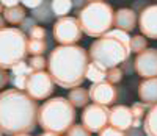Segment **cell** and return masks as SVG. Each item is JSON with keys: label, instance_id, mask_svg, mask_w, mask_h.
<instances>
[{"label": "cell", "instance_id": "6da1fadb", "mask_svg": "<svg viewBox=\"0 0 157 136\" xmlns=\"http://www.w3.org/2000/svg\"><path fill=\"white\" fill-rule=\"evenodd\" d=\"M38 103L25 92L6 89L0 92V131L8 136L29 134L38 124Z\"/></svg>", "mask_w": 157, "mask_h": 136}, {"label": "cell", "instance_id": "d590c367", "mask_svg": "<svg viewBox=\"0 0 157 136\" xmlns=\"http://www.w3.org/2000/svg\"><path fill=\"white\" fill-rule=\"evenodd\" d=\"M5 28V19L2 17V16H0V31H2Z\"/></svg>", "mask_w": 157, "mask_h": 136}, {"label": "cell", "instance_id": "277c9868", "mask_svg": "<svg viewBox=\"0 0 157 136\" xmlns=\"http://www.w3.org/2000/svg\"><path fill=\"white\" fill-rule=\"evenodd\" d=\"M113 8L107 2L91 0L80 8L77 20L82 33L91 38H102L113 27Z\"/></svg>", "mask_w": 157, "mask_h": 136}, {"label": "cell", "instance_id": "7c38bea8", "mask_svg": "<svg viewBox=\"0 0 157 136\" xmlns=\"http://www.w3.org/2000/svg\"><path fill=\"white\" fill-rule=\"evenodd\" d=\"M134 116L130 113V108L126 105H115L110 110V119L109 124L113 128H118L121 131L132 130L134 127Z\"/></svg>", "mask_w": 157, "mask_h": 136}, {"label": "cell", "instance_id": "7402d4cb", "mask_svg": "<svg viewBox=\"0 0 157 136\" xmlns=\"http://www.w3.org/2000/svg\"><path fill=\"white\" fill-rule=\"evenodd\" d=\"M72 3L74 2H71V0H54V2H50V8L54 16H58L60 19V17H66V14L72 8Z\"/></svg>", "mask_w": 157, "mask_h": 136}, {"label": "cell", "instance_id": "5bb4252c", "mask_svg": "<svg viewBox=\"0 0 157 136\" xmlns=\"http://www.w3.org/2000/svg\"><path fill=\"white\" fill-rule=\"evenodd\" d=\"M113 25L116 27V30L129 35V31H132L137 27V13L130 8H120L115 11Z\"/></svg>", "mask_w": 157, "mask_h": 136}, {"label": "cell", "instance_id": "ffe728a7", "mask_svg": "<svg viewBox=\"0 0 157 136\" xmlns=\"http://www.w3.org/2000/svg\"><path fill=\"white\" fill-rule=\"evenodd\" d=\"M32 17L38 22H50L52 17H54V13H52L50 8V2H43L41 6H38L36 9L32 11Z\"/></svg>", "mask_w": 157, "mask_h": 136}, {"label": "cell", "instance_id": "44dd1931", "mask_svg": "<svg viewBox=\"0 0 157 136\" xmlns=\"http://www.w3.org/2000/svg\"><path fill=\"white\" fill-rule=\"evenodd\" d=\"M47 50L46 39H27V55L32 57H43Z\"/></svg>", "mask_w": 157, "mask_h": 136}, {"label": "cell", "instance_id": "8992f818", "mask_svg": "<svg viewBox=\"0 0 157 136\" xmlns=\"http://www.w3.org/2000/svg\"><path fill=\"white\" fill-rule=\"evenodd\" d=\"M27 35L21 28L5 27L0 31V67L13 69L16 64L25 61L27 57Z\"/></svg>", "mask_w": 157, "mask_h": 136}, {"label": "cell", "instance_id": "d6986e66", "mask_svg": "<svg viewBox=\"0 0 157 136\" xmlns=\"http://www.w3.org/2000/svg\"><path fill=\"white\" fill-rule=\"evenodd\" d=\"M107 77V69H104V67L98 66L96 63H91L88 64L86 67V74H85V80L88 78L90 81H93V83H99V81H104Z\"/></svg>", "mask_w": 157, "mask_h": 136}, {"label": "cell", "instance_id": "9c48e42d", "mask_svg": "<svg viewBox=\"0 0 157 136\" xmlns=\"http://www.w3.org/2000/svg\"><path fill=\"white\" fill-rule=\"evenodd\" d=\"M110 108L96 103H90L83 108L82 113V125L90 133H99L105 127H109Z\"/></svg>", "mask_w": 157, "mask_h": 136}, {"label": "cell", "instance_id": "cb8c5ba5", "mask_svg": "<svg viewBox=\"0 0 157 136\" xmlns=\"http://www.w3.org/2000/svg\"><path fill=\"white\" fill-rule=\"evenodd\" d=\"M27 64L33 72H43L47 67V60L44 57H32Z\"/></svg>", "mask_w": 157, "mask_h": 136}, {"label": "cell", "instance_id": "83f0119b", "mask_svg": "<svg viewBox=\"0 0 157 136\" xmlns=\"http://www.w3.org/2000/svg\"><path fill=\"white\" fill-rule=\"evenodd\" d=\"M11 71H13V77H17V75H32V74H33V71L30 69L29 64L25 63V61L16 64Z\"/></svg>", "mask_w": 157, "mask_h": 136}, {"label": "cell", "instance_id": "8d00e7d4", "mask_svg": "<svg viewBox=\"0 0 157 136\" xmlns=\"http://www.w3.org/2000/svg\"><path fill=\"white\" fill-rule=\"evenodd\" d=\"M2 13H3V5L0 3V14H2Z\"/></svg>", "mask_w": 157, "mask_h": 136}, {"label": "cell", "instance_id": "4dcf8cb0", "mask_svg": "<svg viewBox=\"0 0 157 136\" xmlns=\"http://www.w3.org/2000/svg\"><path fill=\"white\" fill-rule=\"evenodd\" d=\"M98 136H127L126 131H121L118 128H113V127H105L102 131L98 133Z\"/></svg>", "mask_w": 157, "mask_h": 136}, {"label": "cell", "instance_id": "1f68e13d", "mask_svg": "<svg viewBox=\"0 0 157 136\" xmlns=\"http://www.w3.org/2000/svg\"><path fill=\"white\" fill-rule=\"evenodd\" d=\"M35 25H36V20H35L33 17H25V19L22 20V24H21V31H22V33H29Z\"/></svg>", "mask_w": 157, "mask_h": 136}, {"label": "cell", "instance_id": "4316f807", "mask_svg": "<svg viewBox=\"0 0 157 136\" xmlns=\"http://www.w3.org/2000/svg\"><path fill=\"white\" fill-rule=\"evenodd\" d=\"M29 77L30 75H17V77H13L10 78V81L13 83V86H14L17 91H25V88H27V81H29Z\"/></svg>", "mask_w": 157, "mask_h": 136}, {"label": "cell", "instance_id": "9a60e30c", "mask_svg": "<svg viewBox=\"0 0 157 136\" xmlns=\"http://www.w3.org/2000/svg\"><path fill=\"white\" fill-rule=\"evenodd\" d=\"M138 96L141 102L148 106L157 105V78L143 80L138 86Z\"/></svg>", "mask_w": 157, "mask_h": 136}, {"label": "cell", "instance_id": "8fae6325", "mask_svg": "<svg viewBox=\"0 0 157 136\" xmlns=\"http://www.w3.org/2000/svg\"><path fill=\"white\" fill-rule=\"evenodd\" d=\"M88 92H90V100H93L96 105L109 106L118 100V89L115 88V85L109 83L105 80L99 81V83H93Z\"/></svg>", "mask_w": 157, "mask_h": 136}, {"label": "cell", "instance_id": "74e56055", "mask_svg": "<svg viewBox=\"0 0 157 136\" xmlns=\"http://www.w3.org/2000/svg\"><path fill=\"white\" fill-rule=\"evenodd\" d=\"M16 136H30V134H16Z\"/></svg>", "mask_w": 157, "mask_h": 136}, {"label": "cell", "instance_id": "4fadbf2b", "mask_svg": "<svg viewBox=\"0 0 157 136\" xmlns=\"http://www.w3.org/2000/svg\"><path fill=\"white\" fill-rule=\"evenodd\" d=\"M138 24H140V31L143 33V36L157 39V3L146 6L140 13Z\"/></svg>", "mask_w": 157, "mask_h": 136}, {"label": "cell", "instance_id": "f1b7e54d", "mask_svg": "<svg viewBox=\"0 0 157 136\" xmlns=\"http://www.w3.org/2000/svg\"><path fill=\"white\" fill-rule=\"evenodd\" d=\"M66 136H91V133L83 127V125H78V124H74L68 131H66Z\"/></svg>", "mask_w": 157, "mask_h": 136}, {"label": "cell", "instance_id": "30bf717a", "mask_svg": "<svg viewBox=\"0 0 157 136\" xmlns=\"http://www.w3.org/2000/svg\"><path fill=\"white\" fill-rule=\"evenodd\" d=\"M134 71L145 80L157 78V49H146L138 53L134 60Z\"/></svg>", "mask_w": 157, "mask_h": 136}, {"label": "cell", "instance_id": "2e32d148", "mask_svg": "<svg viewBox=\"0 0 157 136\" xmlns=\"http://www.w3.org/2000/svg\"><path fill=\"white\" fill-rule=\"evenodd\" d=\"M68 100L74 108H85L90 102V92L85 88H74L69 92Z\"/></svg>", "mask_w": 157, "mask_h": 136}, {"label": "cell", "instance_id": "836d02e7", "mask_svg": "<svg viewBox=\"0 0 157 136\" xmlns=\"http://www.w3.org/2000/svg\"><path fill=\"white\" fill-rule=\"evenodd\" d=\"M21 3H22V6H24V8L36 9L38 6H41V3H43V2H39V0H38V2H36V0H25V2H21Z\"/></svg>", "mask_w": 157, "mask_h": 136}, {"label": "cell", "instance_id": "3957f363", "mask_svg": "<svg viewBox=\"0 0 157 136\" xmlns=\"http://www.w3.org/2000/svg\"><path fill=\"white\" fill-rule=\"evenodd\" d=\"M75 122V108L64 97L49 99L39 106L38 124L44 131H54L57 134L66 133Z\"/></svg>", "mask_w": 157, "mask_h": 136}, {"label": "cell", "instance_id": "5b68a950", "mask_svg": "<svg viewBox=\"0 0 157 136\" xmlns=\"http://www.w3.org/2000/svg\"><path fill=\"white\" fill-rule=\"evenodd\" d=\"M129 55L130 49L126 44H123L121 41L109 35H104L102 38L94 41L88 50V57L91 63H96L104 69L118 67L129 60Z\"/></svg>", "mask_w": 157, "mask_h": 136}, {"label": "cell", "instance_id": "ac0fdd59", "mask_svg": "<svg viewBox=\"0 0 157 136\" xmlns=\"http://www.w3.org/2000/svg\"><path fill=\"white\" fill-rule=\"evenodd\" d=\"M143 130L148 136H157V105L149 106V111L145 116Z\"/></svg>", "mask_w": 157, "mask_h": 136}, {"label": "cell", "instance_id": "52a82bcc", "mask_svg": "<svg viewBox=\"0 0 157 136\" xmlns=\"http://www.w3.org/2000/svg\"><path fill=\"white\" fill-rule=\"evenodd\" d=\"M54 38L60 46H77L82 39V28L77 17H60L54 24Z\"/></svg>", "mask_w": 157, "mask_h": 136}, {"label": "cell", "instance_id": "d4e9b609", "mask_svg": "<svg viewBox=\"0 0 157 136\" xmlns=\"http://www.w3.org/2000/svg\"><path fill=\"white\" fill-rule=\"evenodd\" d=\"M123 75H124V71L121 67H112V69H107V77H105V81L112 85H116L123 80Z\"/></svg>", "mask_w": 157, "mask_h": 136}, {"label": "cell", "instance_id": "f546056e", "mask_svg": "<svg viewBox=\"0 0 157 136\" xmlns=\"http://www.w3.org/2000/svg\"><path fill=\"white\" fill-rule=\"evenodd\" d=\"M29 39H46V30L39 25H35L33 28L29 31Z\"/></svg>", "mask_w": 157, "mask_h": 136}, {"label": "cell", "instance_id": "f35d334b", "mask_svg": "<svg viewBox=\"0 0 157 136\" xmlns=\"http://www.w3.org/2000/svg\"><path fill=\"white\" fill-rule=\"evenodd\" d=\"M0 136H3V133H2V131H0Z\"/></svg>", "mask_w": 157, "mask_h": 136}, {"label": "cell", "instance_id": "603a6c76", "mask_svg": "<svg viewBox=\"0 0 157 136\" xmlns=\"http://www.w3.org/2000/svg\"><path fill=\"white\" fill-rule=\"evenodd\" d=\"M129 47H130V53H141L143 50H146L148 49V41H146V38L145 36H132L130 38V44H129Z\"/></svg>", "mask_w": 157, "mask_h": 136}, {"label": "cell", "instance_id": "e0dca14e", "mask_svg": "<svg viewBox=\"0 0 157 136\" xmlns=\"http://www.w3.org/2000/svg\"><path fill=\"white\" fill-rule=\"evenodd\" d=\"M3 19L5 22H10L11 25H21L22 20L27 17L25 14V8L22 5L17 6H13V8H3Z\"/></svg>", "mask_w": 157, "mask_h": 136}, {"label": "cell", "instance_id": "d6a6232c", "mask_svg": "<svg viewBox=\"0 0 157 136\" xmlns=\"http://www.w3.org/2000/svg\"><path fill=\"white\" fill-rule=\"evenodd\" d=\"M8 83H10V75H8V72L5 69L0 67V89H3Z\"/></svg>", "mask_w": 157, "mask_h": 136}, {"label": "cell", "instance_id": "e575fe53", "mask_svg": "<svg viewBox=\"0 0 157 136\" xmlns=\"http://www.w3.org/2000/svg\"><path fill=\"white\" fill-rule=\"evenodd\" d=\"M39 136H58V134L54 133V131H44V133H41Z\"/></svg>", "mask_w": 157, "mask_h": 136}, {"label": "cell", "instance_id": "7a4b0ae2", "mask_svg": "<svg viewBox=\"0 0 157 136\" xmlns=\"http://www.w3.org/2000/svg\"><path fill=\"white\" fill-rule=\"evenodd\" d=\"M88 64V52L80 46H58L47 58L49 75L55 85L66 89L80 88Z\"/></svg>", "mask_w": 157, "mask_h": 136}, {"label": "cell", "instance_id": "ba28073f", "mask_svg": "<svg viewBox=\"0 0 157 136\" xmlns=\"http://www.w3.org/2000/svg\"><path fill=\"white\" fill-rule=\"evenodd\" d=\"M55 91V83L49 72H33L29 77L27 88H25V94L33 100H46L49 99Z\"/></svg>", "mask_w": 157, "mask_h": 136}, {"label": "cell", "instance_id": "484cf974", "mask_svg": "<svg viewBox=\"0 0 157 136\" xmlns=\"http://www.w3.org/2000/svg\"><path fill=\"white\" fill-rule=\"evenodd\" d=\"M146 110H148V105H145V103H134L130 106V113H132L135 120H141V117H145Z\"/></svg>", "mask_w": 157, "mask_h": 136}]
</instances>
